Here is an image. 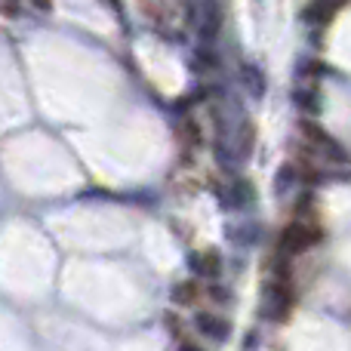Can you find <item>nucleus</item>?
<instances>
[{
	"label": "nucleus",
	"instance_id": "obj_1",
	"mask_svg": "<svg viewBox=\"0 0 351 351\" xmlns=\"http://www.w3.org/2000/svg\"><path fill=\"white\" fill-rule=\"evenodd\" d=\"M299 130H302L305 139H308V145L315 148L324 160H330V164H351V154L324 127H317V123H311V121H302L299 123Z\"/></svg>",
	"mask_w": 351,
	"mask_h": 351
},
{
	"label": "nucleus",
	"instance_id": "obj_2",
	"mask_svg": "<svg viewBox=\"0 0 351 351\" xmlns=\"http://www.w3.org/2000/svg\"><path fill=\"white\" fill-rule=\"evenodd\" d=\"M293 308V293L287 280H268L262 290V315L268 321H287Z\"/></svg>",
	"mask_w": 351,
	"mask_h": 351
},
{
	"label": "nucleus",
	"instance_id": "obj_3",
	"mask_svg": "<svg viewBox=\"0 0 351 351\" xmlns=\"http://www.w3.org/2000/svg\"><path fill=\"white\" fill-rule=\"evenodd\" d=\"M317 241H321V228H315V225H308V222H293L280 231V253L299 256L315 247Z\"/></svg>",
	"mask_w": 351,
	"mask_h": 351
},
{
	"label": "nucleus",
	"instance_id": "obj_4",
	"mask_svg": "<svg viewBox=\"0 0 351 351\" xmlns=\"http://www.w3.org/2000/svg\"><path fill=\"white\" fill-rule=\"evenodd\" d=\"M216 197H219V204H222L225 210H243V206H250L256 200V191H253L250 182L234 179V182H228V185H219Z\"/></svg>",
	"mask_w": 351,
	"mask_h": 351
},
{
	"label": "nucleus",
	"instance_id": "obj_5",
	"mask_svg": "<svg viewBox=\"0 0 351 351\" xmlns=\"http://www.w3.org/2000/svg\"><path fill=\"white\" fill-rule=\"evenodd\" d=\"M219 28H222V10H219L216 0H206L204 10L197 12V34L204 43H213L219 37Z\"/></svg>",
	"mask_w": 351,
	"mask_h": 351
},
{
	"label": "nucleus",
	"instance_id": "obj_6",
	"mask_svg": "<svg viewBox=\"0 0 351 351\" xmlns=\"http://www.w3.org/2000/svg\"><path fill=\"white\" fill-rule=\"evenodd\" d=\"M194 327L213 342H225L231 336V324L225 321V317L213 315V311H197V315H194Z\"/></svg>",
	"mask_w": 351,
	"mask_h": 351
},
{
	"label": "nucleus",
	"instance_id": "obj_7",
	"mask_svg": "<svg viewBox=\"0 0 351 351\" xmlns=\"http://www.w3.org/2000/svg\"><path fill=\"white\" fill-rule=\"evenodd\" d=\"M188 268H191L197 278H219L222 271V259L213 250H204V253H191L188 256Z\"/></svg>",
	"mask_w": 351,
	"mask_h": 351
},
{
	"label": "nucleus",
	"instance_id": "obj_8",
	"mask_svg": "<svg viewBox=\"0 0 351 351\" xmlns=\"http://www.w3.org/2000/svg\"><path fill=\"white\" fill-rule=\"evenodd\" d=\"M241 80H243V86H247V93L253 99L265 96L268 80H265V74H262V68L256 65V62H243V65H241Z\"/></svg>",
	"mask_w": 351,
	"mask_h": 351
},
{
	"label": "nucleus",
	"instance_id": "obj_9",
	"mask_svg": "<svg viewBox=\"0 0 351 351\" xmlns=\"http://www.w3.org/2000/svg\"><path fill=\"white\" fill-rule=\"evenodd\" d=\"M336 3H339V0H311V3L305 6V22H317V25L330 22Z\"/></svg>",
	"mask_w": 351,
	"mask_h": 351
},
{
	"label": "nucleus",
	"instance_id": "obj_10",
	"mask_svg": "<svg viewBox=\"0 0 351 351\" xmlns=\"http://www.w3.org/2000/svg\"><path fill=\"white\" fill-rule=\"evenodd\" d=\"M293 102L299 105V111H308V114H317V111H321V96H317V90L299 86V90H293Z\"/></svg>",
	"mask_w": 351,
	"mask_h": 351
},
{
	"label": "nucleus",
	"instance_id": "obj_11",
	"mask_svg": "<svg viewBox=\"0 0 351 351\" xmlns=\"http://www.w3.org/2000/svg\"><path fill=\"white\" fill-rule=\"evenodd\" d=\"M191 68L197 74H204V71H210V68H216V56L210 53L206 47H200L197 53H194V62H191Z\"/></svg>",
	"mask_w": 351,
	"mask_h": 351
},
{
	"label": "nucleus",
	"instance_id": "obj_12",
	"mask_svg": "<svg viewBox=\"0 0 351 351\" xmlns=\"http://www.w3.org/2000/svg\"><path fill=\"white\" fill-rule=\"evenodd\" d=\"M194 299H197V284H191V280H188V284H179L173 290V302H179V305H191Z\"/></svg>",
	"mask_w": 351,
	"mask_h": 351
},
{
	"label": "nucleus",
	"instance_id": "obj_13",
	"mask_svg": "<svg viewBox=\"0 0 351 351\" xmlns=\"http://www.w3.org/2000/svg\"><path fill=\"white\" fill-rule=\"evenodd\" d=\"M256 225H241V228H231V241L234 243H253L256 241Z\"/></svg>",
	"mask_w": 351,
	"mask_h": 351
},
{
	"label": "nucleus",
	"instance_id": "obj_14",
	"mask_svg": "<svg viewBox=\"0 0 351 351\" xmlns=\"http://www.w3.org/2000/svg\"><path fill=\"white\" fill-rule=\"evenodd\" d=\"M210 299H216V302L228 305V302H231V290H228V287H222V284H216V287H210Z\"/></svg>",
	"mask_w": 351,
	"mask_h": 351
},
{
	"label": "nucleus",
	"instance_id": "obj_15",
	"mask_svg": "<svg viewBox=\"0 0 351 351\" xmlns=\"http://www.w3.org/2000/svg\"><path fill=\"white\" fill-rule=\"evenodd\" d=\"M182 133H185V142H194V145H197V127L185 123V130H182Z\"/></svg>",
	"mask_w": 351,
	"mask_h": 351
},
{
	"label": "nucleus",
	"instance_id": "obj_16",
	"mask_svg": "<svg viewBox=\"0 0 351 351\" xmlns=\"http://www.w3.org/2000/svg\"><path fill=\"white\" fill-rule=\"evenodd\" d=\"M179 351H204V348H197V346H191V342H185V346H182Z\"/></svg>",
	"mask_w": 351,
	"mask_h": 351
}]
</instances>
